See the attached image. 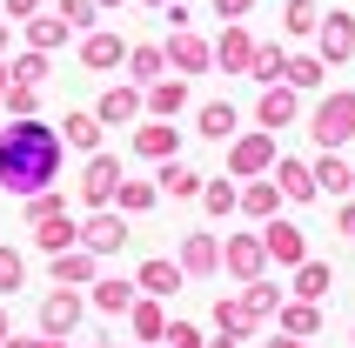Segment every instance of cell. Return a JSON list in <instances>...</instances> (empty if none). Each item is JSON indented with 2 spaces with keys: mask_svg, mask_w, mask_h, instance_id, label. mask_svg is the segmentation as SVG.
<instances>
[{
  "mask_svg": "<svg viewBox=\"0 0 355 348\" xmlns=\"http://www.w3.org/2000/svg\"><path fill=\"white\" fill-rule=\"evenodd\" d=\"M47 168H54V141L40 134V128H27L14 148H0V174H7L14 188H34V181H47Z\"/></svg>",
  "mask_w": 355,
  "mask_h": 348,
  "instance_id": "obj_1",
  "label": "cell"
}]
</instances>
